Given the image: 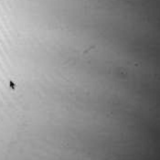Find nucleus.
Here are the masks:
<instances>
[]
</instances>
